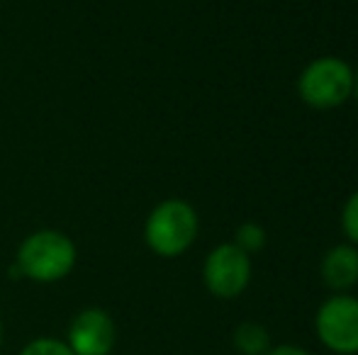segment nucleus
I'll return each mask as SVG.
<instances>
[{
	"label": "nucleus",
	"instance_id": "14",
	"mask_svg": "<svg viewBox=\"0 0 358 355\" xmlns=\"http://www.w3.org/2000/svg\"><path fill=\"white\" fill-rule=\"evenodd\" d=\"M3 336H5V326H3V319H0V346H3Z\"/></svg>",
	"mask_w": 358,
	"mask_h": 355
},
{
	"label": "nucleus",
	"instance_id": "6",
	"mask_svg": "<svg viewBox=\"0 0 358 355\" xmlns=\"http://www.w3.org/2000/svg\"><path fill=\"white\" fill-rule=\"evenodd\" d=\"M66 343L76 355H110L117 346L115 319L100 307L83 309L69 324Z\"/></svg>",
	"mask_w": 358,
	"mask_h": 355
},
{
	"label": "nucleus",
	"instance_id": "5",
	"mask_svg": "<svg viewBox=\"0 0 358 355\" xmlns=\"http://www.w3.org/2000/svg\"><path fill=\"white\" fill-rule=\"evenodd\" d=\"M203 282L217 299L239 297L251 282V256L231 241L220 243L205 258Z\"/></svg>",
	"mask_w": 358,
	"mask_h": 355
},
{
	"label": "nucleus",
	"instance_id": "9",
	"mask_svg": "<svg viewBox=\"0 0 358 355\" xmlns=\"http://www.w3.org/2000/svg\"><path fill=\"white\" fill-rule=\"evenodd\" d=\"M234 246H239L244 253H259L266 246V229L256 222H244L234 234Z\"/></svg>",
	"mask_w": 358,
	"mask_h": 355
},
{
	"label": "nucleus",
	"instance_id": "1",
	"mask_svg": "<svg viewBox=\"0 0 358 355\" xmlns=\"http://www.w3.org/2000/svg\"><path fill=\"white\" fill-rule=\"evenodd\" d=\"M78 261V251L69 234L59 229H39L22 239L17 248V270L32 282L52 285L69 278Z\"/></svg>",
	"mask_w": 358,
	"mask_h": 355
},
{
	"label": "nucleus",
	"instance_id": "10",
	"mask_svg": "<svg viewBox=\"0 0 358 355\" xmlns=\"http://www.w3.org/2000/svg\"><path fill=\"white\" fill-rule=\"evenodd\" d=\"M17 355H76L71 348H69L66 341L54 336H39L32 338L29 343H24V348Z\"/></svg>",
	"mask_w": 358,
	"mask_h": 355
},
{
	"label": "nucleus",
	"instance_id": "13",
	"mask_svg": "<svg viewBox=\"0 0 358 355\" xmlns=\"http://www.w3.org/2000/svg\"><path fill=\"white\" fill-rule=\"evenodd\" d=\"M354 95H356V98H358V68H356V71H354Z\"/></svg>",
	"mask_w": 358,
	"mask_h": 355
},
{
	"label": "nucleus",
	"instance_id": "3",
	"mask_svg": "<svg viewBox=\"0 0 358 355\" xmlns=\"http://www.w3.org/2000/svg\"><path fill=\"white\" fill-rule=\"evenodd\" d=\"M302 103L315 109H334L354 95V68L336 56H320L297 78Z\"/></svg>",
	"mask_w": 358,
	"mask_h": 355
},
{
	"label": "nucleus",
	"instance_id": "4",
	"mask_svg": "<svg viewBox=\"0 0 358 355\" xmlns=\"http://www.w3.org/2000/svg\"><path fill=\"white\" fill-rule=\"evenodd\" d=\"M315 333L334 355H358V299L346 292L324 299L317 309Z\"/></svg>",
	"mask_w": 358,
	"mask_h": 355
},
{
	"label": "nucleus",
	"instance_id": "12",
	"mask_svg": "<svg viewBox=\"0 0 358 355\" xmlns=\"http://www.w3.org/2000/svg\"><path fill=\"white\" fill-rule=\"evenodd\" d=\"M266 355H312V353L300 346H292V343H283V346H271Z\"/></svg>",
	"mask_w": 358,
	"mask_h": 355
},
{
	"label": "nucleus",
	"instance_id": "7",
	"mask_svg": "<svg viewBox=\"0 0 358 355\" xmlns=\"http://www.w3.org/2000/svg\"><path fill=\"white\" fill-rule=\"evenodd\" d=\"M322 280L334 294L349 292L358 285V246L336 243L322 258Z\"/></svg>",
	"mask_w": 358,
	"mask_h": 355
},
{
	"label": "nucleus",
	"instance_id": "11",
	"mask_svg": "<svg viewBox=\"0 0 358 355\" xmlns=\"http://www.w3.org/2000/svg\"><path fill=\"white\" fill-rule=\"evenodd\" d=\"M341 227H344V234L354 246H358V190L346 199L344 212H341Z\"/></svg>",
	"mask_w": 358,
	"mask_h": 355
},
{
	"label": "nucleus",
	"instance_id": "2",
	"mask_svg": "<svg viewBox=\"0 0 358 355\" xmlns=\"http://www.w3.org/2000/svg\"><path fill=\"white\" fill-rule=\"evenodd\" d=\"M200 219L185 199H164L149 212L144 224V241L156 256L178 258L198 239Z\"/></svg>",
	"mask_w": 358,
	"mask_h": 355
},
{
	"label": "nucleus",
	"instance_id": "8",
	"mask_svg": "<svg viewBox=\"0 0 358 355\" xmlns=\"http://www.w3.org/2000/svg\"><path fill=\"white\" fill-rule=\"evenodd\" d=\"M231 343L239 355H266L271 348V333L259 322H241L231 333Z\"/></svg>",
	"mask_w": 358,
	"mask_h": 355
}]
</instances>
